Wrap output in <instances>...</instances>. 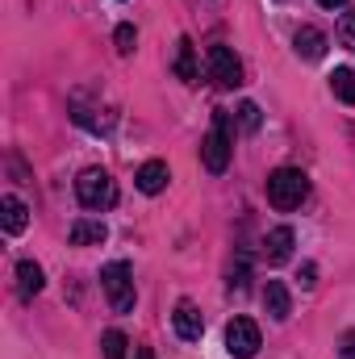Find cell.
<instances>
[{"label":"cell","instance_id":"obj_1","mask_svg":"<svg viewBox=\"0 0 355 359\" xmlns=\"http://www.w3.org/2000/svg\"><path fill=\"white\" fill-rule=\"evenodd\" d=\"M230 155H234L230 113H226V109H217V113H213V126H209V134H205V142H201V163H205L213 176H222V172L230 168Z\"/></svg>","mask_w":355,"mask_h":359},{"label":"cell","instance_id":"obj_2","mask_svg":"<svg viewBox=\"0 0 355 359\" xmlns=\"http://www.w3.org/2000/svg\"><path fill=\"white\" fill-rule=\"evenodd\" d=\"M305 196H309V176H305V172H297V168H276V172L267 176V201H272L280 213L297 209Z\"/></svg>","mask_w":355,"mask_h":359},{"label":"cell","instance_id":"obj_3","mask_svg":"<svg viewBox=\"0 0 355 359\" xmlns=\"http://www.w3.org/2000/svg\"><path fill=\"white\" fill-rule=\"evenodd\" d=\"M76 196H80L84 209H100L105 213V209L117 205V184H113V176L105 168H84L80 180H76Z\"/></svg>","mask_w":355,"mask_h":359},{"label":"cell","instance_id":"obj_4","mask_svg":"<svg viewBox=\"0 0 355 359\" xmlns=\"http://www.w3.org/2000/svg\"><path fill=\"white\" fill-rule=\"evenodd\" d=\"M100 288H105L113 313H130L134 309V271H130L126 259H113V264L100 268Z\"/></svg>","mask_w":355,"mask_h":359},{"label":"cell","instance_id":"obj_5","mask_svg":"<svg viewBox=\"0 0 355 359\" xmlns=\"http://www.w3.org/2000/svg\"><path fill=\"white\" fill-rule=\"evenodd\" d=\"M205 59H209V80L217 88H239L243 84V63H239V55L230 46H209Z\"/></svg>","mask_w":355,"mask_h":359},{"label":"cell","instance_id":"obj_6","mask_svg":"<svg viewBox=\"0 0 355 359\" xmlns=\"http://www.w3.org/2000/svg\"><path fill=\"white\" fill-rule=\"evenodd\" d=\"M226 351L234 359H251L260 351V326H255L251 318H234V322L226 326Z\"/></svg>","mask_w":355,"mask_h":359},{"label":"cell","instance_id":"obj_7","mask_svg":"<svg viewBox=\"0 0 355 359\" xmlns=\"http://www.w3.org/2000/svg\"><path fill=\"white\" fill-rule=\"evenodd\" d=\"M172 326H176V334L184 339V343H196V339L205 334V322H201V313H196V305H192V301H180V305H176Z\"/></svg>","mask_w":355,"mask_h":359},{"label":"cell","instance_id":"obj_8","mask_svg":"<svg viewBox=\"0 0 355 359\" xmlns=\"http://www.w3.org/2000/svg\"><path fill=\"white\" fill-rule=\"evenodd\" d=\"M264 309L272 322H284L288 313H293V301H288V288H284V280H267L264 284Z\"/></svg>","mask_w":355,"mask_h":359},{"label":"cell","instance_id":"obj_9","mask_svg":"<svg viewBox=\"0 0 355 359\" xmlns=\"http://www.w3.org/2000/svg\"><path fill=\"white\" fill-rule=\"evenodd\" d=\"M134 184H138V192H147V196L163 192V188H168V163H163V159L142 163V168H138V176H134Z\"/></svg>","mask_w":355,"mask_h":359},{"label":"cell","instance_id":"obj_10","mask_svg":"<svg viewBox=\"0 0 355 359\" xmlns=\"http://www.w3.org/2000/svg\"><path fill=\"white\" fill-rule=\"evenodd\" d=\"M25 222H29L25 201H21V196H4V201H0V226H4V234H21Z\"/></svg>","mask_w":355,"mask_h":359},{"label":"cell","instance_id":"obj_11","mask_svg":"<svg viewBox=\"0 0 355 359\" xmlns=\"http://www.w3.org/2000/svg\"><path fill=\"white\" fill-rule=\"evenodd\" d=\"M293 46H297L301 59H322V55H326V34L314 29V25H301L297 38H293Z\"/></svg>","mask_w":355,"mask_h":359},{"label":"cell","instance_id":"obj_12","mask_svg":"<svg viewBox=\"0 0 355 359\" xmlns=\"http://www.w3.org/2000/svg\"><path fill=\"white\" fill-rule=\"evenodd\" d=\"M264 255H267V264H284V259L293 255V230H288V226H276V230L267 234Z\"/></svg>","mask_w":355,"mask_h":359},{"label":"cell","instance_id":"obj_13","mask_svg":"<svg viewBox=\"0 0 355 359\" xmlns=\"http://www.w3.org/2000/svg\"><path fill=\"white\" fill-rule=\"evenodd\" d=\"M105 238H109L105 222H92V217H80V222L72 226V247H100Z\"/></svg>","mask_w":355,"mask_h":359},{"label":"cell","instance_id":"obj_14","mask_svg":"<svg viewBox=\"0 0 355 359\" xmlns=\"http://www.w3.org/2000/svg\"><path fill=\"white\" fill-rule=\"evenodd\" d=\"M42 284H46V280H42V268H38L34 259H21V264H17V292H21L25 301H29V297H38V292H42Z\"/></svg>","mask_w":355,"mask_h":359},{"label":"cell","instance_id":"obj_15","mask_svg":"<svg viewBox=\"0 0 355 359\" xmlns=\"http://www.w3.org/2000/svg\"><path fill=\"white\" fill-rule=\"evenodd\" d=\"M176 76L184 80V84H196V55H192V42L188 38H180V46H176Z\"/></svg>","mask_w":355,"mask_h":359},{"label":"cell","instance_id":"obj_16","mask_svg":"<svg viewBox=\"0 0 355 359\" xmlns=\"http://www.w3.org/2000/svg\"><path fill=\"white\" fill-rule=\"evenodd\" d=\"M330 92H335L343 104H355V72L351 67H335V76H330Z\"/></svg>","mask_w":355,"mask_h":359},{"label":"cell","instance_id":"obj_17","mask_svg":"<svg viewBox=\"0 0 355 359\" xmlns=\"http://www.w3.org/2000/svg\"><path fill=\"white\" fill-rule=\"evenodd\" d=\"M100 347H105V359H126V347H130V339H126L121 330H105Z\"/></svg>","mask_w":355,"mask_h":359},{"label":"cell","instance_id":"obj_18","mask_svg":"<svg viewBox=\"0 0 355 359\" xmlns=\"http://www.w3.org/2000/svg\"><path fill=\"white\" fill-rule=\"evenodd\" d=\"M239 126H243L247 134L260 130V104H255V100H243V104H239Z\"/></svg>","mask_w":355,"mask_h":359},{"label":"cell","instance_id":"obj_19","mask_svg":"<svg viewBox=\"0 0 355 359\" xmlns=\"http://www.w3.org/2000/svg\"><path fill=\"white\" fill-rule=\"evenodd\" d=\"M113 42H117V55H130V50H134V42H138V29H134V25H117Z\"/></svg>","mask_w":355,"mask_h":359},{"label":"cell","instance_id":"obj_20","mask_svg":"<svg viewBox=\"0 0 355 359\" xmlns=\"http://www.w3.org/2000/svg\"><path fill=\"white\" fill-rule=\"evenodd\" d=\"M339 38L355 50V8H351V13H343V21H339Z\"/></svg>","mask_w":355,"mask_h":359},{"label":"cell","instance_id":"obj_21","mask_svg":"<svg viewBox=\"0 0 355 359\" xmlns=\"http://www.w3.org/2000/svg\"><path fill=\"white\" fill-rule=\"evenodd\" d=\"M297 280H301V288H314V284H318V268H314V264H301Z\"/></svg>","mask_w":355,"mask_h":359},{"label":"cell","instance_id":"obj_22","mask_svg":"<svg viewBox=\"0 0 355 359\" xmlns=\"http://www.w3.org/2000/svg\"><path fill=\"white\" fill-rule=\"evenodd\" d=\"M343 359H355V330L343 334Z\"/></svg>","mask_w":355,"mask_h":359},{"label":"cell","instance_id":"obj_23","mask_svg":"<svg viewBox=\"0 0 355 359\" xmlns=\"http://www.w3.org/2000/svg\"><path fill=\"white\" fill-rule=\"evenodd\" d=\"M134 359H155V351H151V347H138V351H134Z\"/></svg>","mask_w":355,"mask_h":359},{"label":"cell","instance_id":"obj_24","mask_svg":"<svg viewBox=\"0 0 355 359\" xmlns=\"http://www.w3.org/2000/svg\"><path fill=\"white\" fill-rule=\"evenodd\" d=\"M318 4H322V8H343L347 0H318Z\"/></svg>","mask_w":355,"mask_h":359}]
</instances>
